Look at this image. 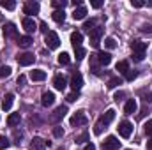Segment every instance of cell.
<instances>
[{
    "label": "cell",
    "mask_w": 152,
    "mask_h": 150,
    "mask_svg": "<svg viewBox=\"0 0 152 150\" xmlns=\"http://www.w3.org/2000/svg\"><path fill=\"white\" fill-rule=\"evenodd\" d=\"M143 127H145V134L152 138V120H149V122H147V124H145Z\"/></svg>",
    "instance_id": "cell-38"
},
{
    "label": "cell",
    "mask_w": 152,
    "mask_h": 150,
    "mask_svg": "<svg viewBox=\"0 0 152 150\" xmlns=\"http://www.w3.org/2000/svg\"><path fill=\"white\" fill-rule=\"evenodd\" d=\"M81 87H83V76L80 74V73H75V74L71 76V88L75 92H78Z\"/></svg>",
    "instance_id": "cell-12"
},
{
    "label": "cell",
    "mask_w": 152,
    "mask_h": 150,
    "mask_svg": "<svg viewBox=\"0 0 152 150\" xmlns=\"http://www.w3.org/2000/svg\"><path fill=\"white\" fill-rule=\"evenodd\" d=\"M118 134L122 136V138H129L131 136V133H133V124L131 122H127V120H124V122H120L118 124Z\"/></svg>",
    "instance_id": "cell-4"
},
{
    "label": "cell",
    "mask_w": 152,
    "mask_h": 150,
    "mask_svg": "<svg viewBox=\"0 0 152 150\" xmlns=\"http://www.w3.org/2000/svg\"><path fill=\"white\" fill-rule=\"evenodd\" d=\"M115 69L120 73V74H126L127 71H129V64L126 62V60H120V62H117V66H115Z\"/></svg>",
    "instance_id": "cell-25"
},
{
    "label": "cell",
    "mask_w": 152,
    "mask_h": 150,
    "mask_svg": "<svg viewBox=\"0 0 152 150\" xmlns=\"http://www.w3.org/2000/svg\"><path fill=\"white\" fill-rule=\"evenodd\" d=\"M23 138V133L21 131H14V140H21Z\"/></svg>",
    "instance_id": "cell-49"
},
{
    "label": "cell",
    "mask_w": 152,
    "mask_h": 150,
    "mask_svg": "<svg viewBox=\"0 0 152 150\" xmlns=\"http://www.w3.org/2000/svg\"><path fill=\"white\" fill-rule=\"evenodd\" d=\"M44 42H46V46H48L50 50H57V48L60 46L58 34H57V32H53V30H50V32L44 36Z\"/></svg>",
    "instance_id": "cell-1"
},
{
    "label": "cell",
    "mask_w": 152,
    "mask_h": 150,
    "mask_svg": "<svg viewBox=\"0 0 152 150\" xmlns=\"http://www.w3.org/2000/svg\"><path fill=\"white\" fill-rule=\"evenodd\" d=\"M30 79H34V81H42V79H46V73L41 71V69L30 71Z\"/></svg>",
    "instance_id": "cell-23"
},
{
    "label": "cell",
    "mask_w": 152,
    "mask_h": 150,
    "mask_svg": "<svg viewBox=\"0 0 152 150\" xmlns=\"http://www.w3.org/2000/svg\"><path fill=\"white\" fill-rule=\"evenodd\" d=\"M0 5H2L4 9H7V11H14V9H16V2H12V0H2Z\"/></svg>",
    "instance_id": "cell-27"
},
{
    "label": "cell",
    "mask_w": 152,
    "mask_h": 150,
    "mask_svg": "<svg viewBox=\"0 0 152 150\" xmlns=\"http://www.w3.org/2000/svg\"><path fill=\"white\" fill-rule=\"evenodd\" d=\"M11 147V141H9V138H5V136H0V150H5Z\"/></svg>",
    "instance_id": "cell-34"
},
{
    "label": "cell",
    "mask_w": 152,
    "mask_h": 150,
    "mask_svg": "<svg viewBox=\"0 0 152 150\" xmlns=\"http://www.w3.org/2000/svg\"><path fill=\"white\" fill-rule=\"evenodd\" d=\"M67 4H69L67 0H53V2H51V5H53L57 11H64V7H66Z\"/></svg>",
    "instance_id": "cell-28"
},
{
    "label": "cell",
    "mask_w": 152,
    "mask_h": 150,
    "mask_svg": "<svg viewBox=\"0 0 152 150\" xmlns=\"http://www.w3.org/2000/svg\"><path fill=\"white\" fill-rule=\"evenodd\" d=\"M124 95H126V92H122V90H118V92H115L113 99H115V101H117V103H118V101H120V99H122Z\"/></svg>",
    "instance_id": "cell-44"
},
{
    "label": "cell",
    "mask_w": 152,
    "mask_h": 150,
    "mask_svg": "<svg viewBox=\"0 0 152 150\" xmlns=\"http://www.w3.org/2000/svg\"><path fill=\"white\" fill-rule=\"evenodd\" d=\"M118 149H120V141L115 136H108L103 141V150H118Z\"/></svg>",
    "instance_id": "cell-6"
},
{
    "label": "cell",
    "mask_w": 152,
    "mask_h": 150,
    "mask_svg": "<svg viewBox=\"0 0 152 150\" xmlns=\"http://www.w3.org/2000/svg\"><path fill=\"white\" fill-rule=\"evenodd\" d=\"M78 95H80L78 92H73V94H69V95H67V103H75L76 99H78Z\"/></svg>",
    "instance_id": "cell-42"
},
{
    "label": "cell",
    "mask_w": 152,
    "mask_h": 150,
    "mask_svg": "<svg viewBox=\"0 0 152 150\" xmlns=\"http://www.w3.org/2000/svg\"><path fill=\"white\" fill-rule=\"evenodd\" d=\"M140 30H142L143 34H152V25H143Z\"/></svg>",
    "instance_id": "cell-45"
},
{
    "label": "cell",
    "mask_w": 152,
    "mask_h": 150,
    "mask_svg": "<svg viewBox=\"0 0 152 150\" xmlns=\"http://www.w3.org/2000/svg\"><path fill=\"white\" fill-rule=\"evenodd\" d=\"M85 16H87V7H83V5L81 7H76L75 11H73V18L75 20H83Z\"/></svg>",
    "instance_id": "cell-24"
},
{
    "label": "cell",
    "mask_w": 152,
    "mask_h": 150,
    "mask_svg": "<svg viewBox=\"0 0 152 150\" xmlns=\"http://www.w3.org/2000/svg\"><path fill=\"white\" fill-rule=\"evenodd\" d=\"M143 57H145V55H138V53H133V58H134V62H142V60H143Z\"/></svg>",
    "instance_id": "cell-47"
},
{
    "label": "cell",
    "mask_w": 152,
    "mask_h": 150,
    "mask_svg": "<svg viewBox=\"0 0 152 150\" xmlns=\"http://www.w3.org/2000/svg\"><path fill=\"white\" fill-rule=\"evenodd\" d=\"M104 46L108 48V50H115L117 48V41L113 37H106L104 39Z\"/></svg>",
    "instance_id": "cell-33"
},
{
    "label": "cell",
    "mask_w": 152,
    "mask_h": 150,
    "mask_svg": "<svg viewBox=\"0 0 152 150\" xmlns=\"http://www.w3.org/2000/svg\"><path fill=\"white\" fill-rule=\"evenodd\" d=\"M85 141H88V133H83L81 136L76 138V143H85Z\"/></svg>",
    "instance_id": "cell-39"
},
{
    "label": "cell",
    "mask_w": 152,
    "mask_h": 150,
    "mask_svg": "<svg viewBox=\"0 0 152 150\" xmlns=\"http://www.w3.org/2000/svg\"><path fill=\"white\" fill-rule=\"evenodd\" d=\"M127 150H129V149H127Z\"/></svg>",
    "instance_id": "cell-54"
},
{
    "label": "cell",
    "mask_w": 152,
    "mask_h": 150,
    "mask_svg": "<svg viewBox=\"0 0 152 150\" xmlns=\"http://www.w3.org/2000/svg\"><path fill=\"white\" fill-rule=\"evenodd\" d=\"M25 81H27V78H25L23 74H20V78H18V85L21 87V85H25Z\"/></svg>",
    "instance_id": "cell-48"
},
{
    "label": "cell",
    "mask_w": 152,
    "mask_h": 150,
    "mask_svg": "<svg viewBox=\"0 0 152 150\" xmlns=\"http://www.w3.org/2000/svg\"><path fill=\"white\" fill-rule=\"evenodd\" d=\"M51 18H53L57 23H64V20H66V12H64V11H53Z\"/></svg>",
    "instance_id": "cell-26"
},
{
    "label": "cell",
    "mask_w": 152,
    "mask_h": 150,
    "mask_svg": "<svg viewBox=\"0 0 152 150\" xmlns=\"http://www.w3.org/2000/svg\"><path fill=\"white\" fill-rule=\"evenodd\" d=\"M2 21H4V14L0 12V23H2Z\"/></svg>",
    "instance_id": "cell-52"
},
{
    "label": "cell",
    "mask_w": 152,
    "mask_h": 150,
    "mask_svg": "<svg viewBox=\"0 0 152 150\" xmlns=\"http://www.w3.org/2000/svg\"><path fill=\"white\" fill-rule=\"evenodd\" d=\"M39 9H41L39 2H34V0H28V2H25V5H23V12H25V14H37Z\"/></svg>",
    "instance_id": "cell-10"
},
{
    "label": "cell",
    "mask_w": 152,
    "mask_h": 150,
    "mask_svg": "<svg viewBox=\"0 0 152 150\" xmlns=\"http://www.w3.org/2000/svg\"><path fill=\"white\" fill-rule=\"evenodd\" d=\"M20 120H21L20 113H11V115L7 117V125H9V127H14V125L20 124Z\"/></svg>",
    "instance_id": "cell-21"
},
{
    "label": "cell",
    "mask_w": 152,
    "mask_h": 150,
    "mask_svg": "<svg viewBox=\"0 0 152 150\" xmlns=\"http://www.w3.org/2000/svg\"><path fill=\"white\" fill-rule=\"evenodd\" d=\"M53 87H55L57 90H60V92H62V90L67 87V79H66L62 74H57L55 78H53Z\"/></svg>",
    "instance_id": "cell-13"
},
{
    "label": "cell",
    "mask_w": 152,
    "mask_h": 150,
    "mask_svg": "<svg viewBox=\"0 0 152 150\" xmlns=\"http://www.w3.org/2000/svg\"><path fill=\"white\" fill-rule=\"evenodd\" d=\"M101 36H103V27H96L92 32H90V44L94 48H99L101 44Z\"/></svg>",
    "instance_id": "cell-5"
},
{
    "label": "cell",
    "mask_w": 152,
    "mask_h": 150,
    "mask_svg": "<svg viewBox=\"0 0 152 150\" xmlns=\"http://www.w3.org/2000/svg\"><path fill=\"white\" fill-rule=\"evenodd\" d=\"M53 103H55V94H53V92H44L42 97H41V104L48 108V106H51Z\"/></svg>",
    "instance_id": "cell-15"
},
{
    "label": "cell",
    "mask_w": 152,
    "mask_h": 150,
    "mask_svg": "<svg viewBox=\"0 0 152 150\" xmlns=\"http://www.w3.org/2000/svg\"><path fill=\"white\" fill-rule=\"evenodd\" d=\"M83 150H96V147H94L92 143H88V145H85V149Z\"/></svg>",
    "instance_id": "cell-50"
},
{
    "label": "cell",
    "mask_w": 152,
    "mask_h": 150,
    "mask_svg": "<svg viewBox=\"0 0 152 150\" xmlns=\"http://www.w3.org/2000/svg\"><path fill=\"white\" fill-rule=\"evenodd\" d=\"M12 103H14V94H5L4 95V101H2V110L4 111H9L11 106H12Z\"/></svg>",
    "instance_id": "cell-17"
},
{
    "label": "cell",
    "mask_w": 152,
    "mask_h": 150,
    "mask_svg": "<svg viewBox=\"0 0 152 150\" xmlns=\"http://www.w3.org/2000/svg\"><path fill=\"white\" fill-rule=\"evenodd\" d=\"M147 150H152V140L151 141H147Z\"/></svg>",
    "instance_id": "cell-51"
},
{
    "label": "cell",
    "mask_w": 152,
    "mask_h": 150,
    "mask_svg": "<svg viewBox=\"0 0 152 150\" xmlns=\"http://www.w3.org/2000/svg\"><path fill=\"white\" fill-rule=\"evenodd\" d=\"M46 147H48L46 141H44L42 138H37V136H36V138L32 140V143H30V150H44Z\"/></svg>",
    "instance_id": "cell-18"
},
{
    "label": "cell",
    "mask_w": 152,
    "mask_h": 150,
    "mask_svg": "<svg viewBox=\"0 0 152 150\" xmlns=\"http://www.w3.org/2000/svg\"><path fill=\"white\" fill-rule=\"evenodd\" d=\"M131 50L133 53H138V55H145V50H147V42H142V41H133L131 42Z\"/></svg>",
    "instance_id": "cell-11"
},
{
    "label": "cell",
    "mask_w": 152,
    "mask_h": 150,
    "mask_svg": "<svg viewBox=\"0 0 152 150\" xmlns=\"http://www.w3.org/2000/svg\"><path fill=\"white\" fill-rule=\"evenodd\" d=\"M71 42H73V48H81V42H83V36L80 32H73L71 34Z\"/></svg>",
    "instance_id": "cell-20"
},
{
    "label": "cell",
    "mask_w": 152,
    "mask_h": 150,
    "mask_svg": "<svg viewBox=\"0 0 152 150\" xmlns=\"http://www.w3.org/2000/svg\"><path fill=\"white\" fill-rule=\"evenodd\" d=\"M75 55H76V58H78V60H81V58L87 55V51H85V48H76V50H75Z\"/></svg>",
    "instance_id": "cell-36"
},
{
    "label": "cell",
    "mask_w": 152,
    "mask_h": 150,
    "mask_svg": "<svg viewBox=\"0 0 152 150\" xmlns=\"http://www.w3.org/2000/svg\"><path fill=\"white\" fill-rule=\"evenodd\" d=\"M16 60H18V64H20V66L27 67V66H32V64L36 62V57H34V53H28V51H25V53H20Z\"/></svg>",
    "instance_id": "cell-2"
},
{
    "label": "cell",
    "mask_w": 152,
    "mask_h": 150,
    "mask_svg": "<svg viewBox=\"0 0 152 150\" xmlns=\"http://www.w3.org/2000/svg\"><path fill=\"white\" fill-rule=\"evenodd\" d=\"M96 57H97V62L101 66H110V62H112V55L108 51H99Z\"/></svg>",
    "instance_id": "cell-14"
},
{
    "label": "cell",
    "mask_w": 152,
    "mask_h": 150,
    "mask_svg": "<svg viewBox=\"0 0 152 150\" xmlns=\"http://www.w3.org/2000/svg\"><path fill=\"white\" fill-rule=\"evenodd\" d=\"M136 76H138L136 71H131V69H129V71L126 73V79H127V81H133V79H136Z\"/></svg>",
    "instance_id": "cell-37"
},
{
    "label": "cell",
    "mask_w": 152,
    "mask_h": 150,
    "mask_svg": "<svg viewBox=\"0 0 152 150\" xmlns=\"http://www.w3.org/2000/svg\"><path fill=\"white\" fill-rule=\"evenodd\" d=\"M66 113H67V106H58L55 111L50 115V122H51V124H58V122L66 117Z\"/></svg>",
    "instance_id": "cell-3"
},
{
    "label": "cell",
    "mask_w": 152,
    "mask_h": 150,
    "mask_svg": "<svg viewBox=\"0 0 152 150\" xmlns=\"http://www.w3.org/2000/svg\"><path fill=\"white\" fill-rule=\"evenodd\" d=\"M90 5H92L94 9H99V7H103V2H101V0H90Z\"/></svg>",
    "instance_id": "cell-43"
},
{
    "label": "cell",
    "mask_w": 152,
    "mask_h": 150,
    "mask_svg": "<svg viewBox=\"0 0 152 150\" xmlns=\"http://www.w3.org/2000/svg\"><path fill=\"white\" fill-rule=\"evenodd\" d=\"M11 71H12V69H11L9 66H2V67H0V78H2V79H4V78H9V76H11Z\"/></svg>",
    "instance_id": "cell-32"
},
{
    "label": "cell",
    "mask_w": 152,
    "mask_h": 150,
    "mask_svg": "<svg viewBox=\"0 0 152 150\" xmlns=\"http://www.w3.org/2000/svg\"><path fill=\"white\" fill-rule=\"evenodd\" d=\"M4 36L7 39H16L18 41V28H16V25L14 23H5V27H4Z\"/></svg>",
    "instance_id": "cell-7"
},
{
    "label": "cell",
    "mask_w": 152,
    "mask_h": 150,
    "mask_svg": "<svg viewBox=\"0 0 152 150\" xmlns=\"http://www.w3.org/2000/svg\"><path fill=\"white\" fill-rule=\"evenodd\" d=\"M118 85H122V79H120L118 76H115V78H112V79L108 81V88H112V90H113V88H117Z\"/></svg>",
    "instance_id": "cell-31"
},
{
    "label": "cell",
    "mask_w": 152,
    "mask_h": 150,
    "mask_svg": "<svg viewBox=\"0 0 152 150\" xmlns=\"http://www.w3.org/2000/svg\"><path fill=\"white\" fill-rule=\"evenodd\" d=\"M103 127H104V125H103V124H99V122H97V124H96V125H94V133H96V134H97V136H99V134H101V133H103Z\"/></svg>",
    "instance_id": "cell-41"
},
{
    "label": "cell",
    "mask_w": 152,
    "mask_h": 150,
    "mask_svg": "<svg viewBox=\"0 0 152 150\" xmlns=\"http://www.w3.org/2000/svg\"><path fill=\"white\" fill-rule=\"evenodd\" d=\"M83 28H85V30H87V32L90 34V32H92V30L96 28V20H94V18H90L88 21H85V25H83Z\"/></svg>",
    "instance_id": "cell-29"
},
{
    "label": "cell",
    "mask_w": 152,
    "mask_h": 150,
    "mask_svg": "<svg viewBox=\"0 0 152 150\" xmlns=\"http://www.w3.org/2000/svg\"><path fill=\"white\" fill-rule=\"evenodd\" d=\"M21 25H23V28H25V32H27V34H32V32H36V30H37V23H36V21H34V18H30V16L23 18Z\"/></svg>",
    "instance_id": "cell-9"
},
{
    "label": "cell",
    "mask_w": 152,
    "mask_h": 150,
    "mask_svg": "<svg viewBox=\"0 0 152 150\" xmlns=\"http://www.w3.org/2000/svg\"><path fill=\"white\" fill-rule=\"evenodd\" d=\"M69 62H71V57H69L67 53H60V55H58V64H60V66H67Z\"/></svg>",
    "instance_id": "cell-30"
},
{
    "label": "cell",
    "mask_w": 152,
    "mask_h": 150,
    "mask_svg": "<svg viewBox=\"0 0 152 150\" xmlns=\"http://www.w3.org/2000/svg\"><path fill=\"white\" fill-rule=\"evenodd\" d=\"M71 125H76V127H80V125H85L87 124V115L85 111H76L73 117H71Z\"/></svg>",
    "instance_id": "cell-8"
},
{
    "label": "cell",
    "mask_w": 152,
    "mask_h": 150,
    "mask_svg": "<svg viewBox=\"0 0 152 150\" xmlns=\"http://www.w3.org/2000/svg\"><path fill=\"white\" fill-rule=\"evenodd\" d=\"M136 108H138L136 101L134 99H129L126 103V106H124V111H126V115H133V113H136Z\"/></svg>",
    "instance_id": "cell-19"
},
{
    "label": "cell",
    "mask_w": 152,
    "mask_h": 150,
    "mask_svg": "<svg viewBox=\"0 0 152 150\" xmlns=\"http://www.w3.org/2000/svg\"><path fill=\"white\" fill-rule=\"evenodd\" d=\"M53 136H55V138H62V136H64V129H62L60 125H55V127H53Z\"/></svg>",
    "instance_id": "cell-35"
},
{
    "label": "cell",
    "mask_w": 152,
    "mask_h": 150,
    "mask_svg": "<svg viewBox=\"0 0 152 150\" xmlns=\"http://www.w3.org/2000/svg\"><path fill=\"white\" fill-rule=\"evenodd\" d=\"M113 118H115V110H108L104 115H101V118H99V124H103V125L106 127L108 124H112V120H113Z\"/></svg>",
    "instance_id": "cell-16"
},
{
    "label": "cell",
    "mask_w": 152,
    "mask_h": 150,
    "mask_svg": "<svg viewBox=\"0 0 152 150\" xmlns=\"http://www.w3.org/2000/svg\"><path fill=\"white\" fill-rule=\"evenodd\" d=\"M32 42H34V39L30 36H20L18 37V46H21V48H28Z\"/></svg>",
    "instance_id": "cell-22"
},
{
    "label": "cell",
    "mask_w": 152,
    "mask_h": 150,
    "mask_svg": "<svg viewBox=\"0 0 152 150\" xmlns=\"http://www.w3.org/2000/svg\"><path fill=\"white\" fill-rule=\"evenodd\" d=\"M131 5L136 7V9H140V7H143V2L142 0H131Z\"/></svg>",
    "instance_id": "cell-46"
},
{
    "label": "cell",
    "mask_w": 152,
    "mask_h": 150,
    "mask_svg": "<svg viewBox=\"0 0 152 150\" xmlns=\"http://www.w3.org/2000/svg\"><path fill=\"white\" fill-rule=\"evenodd\" d=\"M39 30H41V32H42L44 36H46V34L50 32V30H48V25H46L44 21H41V23H39Z\"/></svg>",
    "instance_id": "cell-40"
},
{
    "label": "cell",
    "mask_w": 152,
    "mask_h": 150,
    "mask_svg": "<svg viewBox=\"0 0 152 150\" xmlns=\"http://www.w3.org/2000/svg\"><path fill=\"white\" fill-rule=\"evenodd\" d=\"M58 150H66V149H58Z\"/></svg>",
    "instance_id": "cell-53"
}]
</instances>
